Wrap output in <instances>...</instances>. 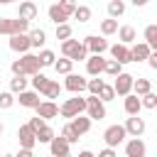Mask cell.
Segmentation results:
<instances>
[{"instance_id":"7bdbcfd3","label":"cell","mask_w":157,"mask_h":157,"mask_svg":"<svg viewBox=\"0 0 157 157\" xmlns=\"http://www.w3.org/2000/svg\"><path fill=\"white\" fill-rule=\"evenodd\" d=\"M44 83H47L44 76H34V86H37V88H44Z\"/></svg>"},{"instance_id":"d6986e66","label":"cell","mask_w":157,"mask_h":157,"mask_svg":"<svg viewBox=\"0 0 157 157\" xmlns=\"http://www.w3.org/2000/svg\"><path fill=\"white\" fill-rule=\"evenodd\" d=\"M52 152L54 155H61V157H66V140H54V145H52Z\"/></svg>"},{"instance_id":"ee69618b","label":"cell","mask_w":157,"mask_h":157,"mask_svg":"<svg viewBox=\"0 0 157 157\" xmlns=\"http://www.w3.org/2000/svg\"><path fill=\"white\" fill-rule=\"evenodd\" d=\"M98 157H115V152H113V150H103Z\"/></svg>"},{"instance_id":"ba28073f","label":"cell","mask_w":157,"mask_h":157,"mask_svg":"<svg viewBox=\"0 0 157 157\" xmlns=\"http://www.w3.org/2000/svg\"><path fill=\"white\" fill-rule=\"evenodd\" d=\"M71 10H74V5H61V7H52V10H49V15H52V20L61 22V20H64Z\"/></svg>"},{"instance_id":"7dc6e473","label":"cell","mask_w":157,"mask_h":157,"mask_svg":"<svg viewBox=\"0 0 157 157\" xmlns=\"http://www.w3.org/2000/svg\"><path fill=\"white\" fill-rule=\"evenodd\" d=\"M0 130H2V125H0Z\"/></svg>"},{"instance_id":"83f0119b","label":"cell","mask_w":157,"mask_h":157,"mask_svg":"<svg viewBox=\"0 0 157 157\" xmlns=\"http://www.w3.org/2000/svg\"><path fill=\"white\" fill-rule=\"evenodd\" d=\"M105 71H108V74H120V64H118V61H108V64H105Z\"/></svg>"},{"instance_id":"7c38bea8","label":"cell","mask_w":157,"mask_h":157,"mask_svg":"<svg viewBox=\"0 0 157 157\" xmlns=\"http://www.w3.org/2000/svg\"><path fill=\"white\" fill-rule=\"evenodd\" d=\"M128 130H130L132 135H140V132L145 130V123H142L140 118H130V120H128Z\"/></svg>"},{"instance_id":"ac0fdd59","label":"cell","mask_w":157,"mask_h":157,"mask_svg":"<svg viewBox=\"0 0 157 157\" xmlns=\"http://www.w3.org/2000/svg\"><path fill=\"white\" fill-rule=\"evenodd\" d=\"M66 86H69L71 91H81V88L86 86V81H83V78H78V76H69V81H66Z\"/></svg>"},{"instance_id":"60d3db41","label":"cell","mask_w":157,"mask_h":157,"mask_svg":"<svg viewBox=\"0 0 157 157\" xmlns=\"http://www.w3.org/2000/svg\"><path fill=\"white\" fill-rule=\"evenodd\" d=\"M10 103H12V98H10L7 93H2V96H0V108H7Z\"/></svg>"},{"instance_id":"b9f144b4","label":"cell","mask_w":157,"mask_h":157,"mask_svg":"<svg viewBox=\"0 0 157 157\" xmlns=\"http://www.w3.org/2000/svg\"><path fill=\"white\" fill-rule=\"evenodd\" d=\"M76 15H78V20H88V15H91V12H88L86 7H78V10H76Z\"/></svg>"},{"instance_id":"d590c367","label":"cell","mask_w":157,"mask_h":157,"mask_svg":"<svg viewBox=\"0 0 157 157\" xmlns=\"http://www.w3.org/2000/svg\"><path fill=\"white\" fill-rule=\"evenodd\" d=\"M69 34H71V29H69V27H59V29H56V37H59V39H66Z\"/></svg>"},{"instance_id":"7a4b0ae2","label":"cell","mask_w":157,"mask_h":157,"mask_svg":"<svg viewBox=\"0 0 157 157\" xmlns=\"http://www.w3.org/2000/svg\"><path fill=\"white\" fill-rule=\"evenodd\" d=\"M37 66H39V59H37V56H25V59L17 61L12 69H15L17 74H25V71H34Z\"/></svg>"},{"instance_id":"44dd1931","label":"cell","mask_w":157,"mask_h":157,"mask_svg":"<svg viewBox=\"0 0 157 157\" xmlns=\"http://www.w3.org/2000/svg\"><path fill=\"white\" fill-rule=\"evenodd\" d=\"M88 47H91L93 52H103V49H105V42L98 39V37H88Z\"/></svg>"},{"instance_id":"ab89813d","label":"cell","mask_w":157,"mask_h":157,"mask_svg":"<svg viewBox=\"0 0 157 157\" xmlns=\"http://www.w3.org/2000/svg\"><path fill=\"white\" fill-rule=\"evenodd\" d=\"M113 93H115V91H113L110 86H103V88H101V96H103V98H113Z\"/></svg>"},{"instance_id":"52a82bcc","label":"cell","mask_w":157,"mask_h":157,"mask_svg":"<svg viewBox=\"0 0 157 157\" xmlns=\"http://www.w3.org/2000/svg\"><path fill=\"white\" fill-rule=\"evenodd\" d=\"M88 113H91V118H96V120H101V118L105 115V110H103V105L98 103V98H88Z\"/></svg>"},{"instance_id":"836d02e7","label":"cell","mask_w":157,"mask_h":157,"mask_svg":"<svg viewBox=\"0 0 157 157\" xmlns=\"http://www.w3.org/2000/svg\"><path fill=\"white\" fill-rule=\"evenodd\" d=\"M39 140H42V142L52 140V130H49V128H42V130H39Z\"/></svg>"},{"instance_id":"1f68e13d","label":"cell","mask_w":157,"mask_h":157,"mask_svg":"<svg viewBox=\"0 0 157 157\" xmlns=\"http://www.w3.org/2000/svg\"><path fill=\"white\" fill-rule=\"evenodd\" d=\"M147 108H155V103H157V96H152V93H145V101H142Z\"/></svg>"},{"instance_id":"4dcf8cb0","label":"cell","mask_w":157,"mask_h":157,"mask_svg":"<svg viewBox=\"0 0 157 157\" xmlns=\"http://www.w3.org/2000/svg\"><path fill=\"white\" fill-rule=\"evenodd\" d=\"M42 42H44V32H42V29L32 32V44H42Z\"/></svg>"},{"instance_id":"e0dca14e","label":"cell","mask_w":157,"mask_h":157,"mask_svg":"<svg viewBox=\"0 0 157 157\" xmlns=\"http://www.w3.org/2000/svg\"><path fill=\"white\" fill-rule=\"evenodd\" d=\"M27 44H29V42H27V37H20V34H15V37H12V42H10V47H12V49H20V52H22V49H27Z\"/></svg>"},{"instance_id":"8d00e7d4","label":"cell","mask_w":157,"mask_h":157,"mask_svg":"<svg viewBox=\"0 0 157 157\" xmlns=\"http://www.w3.org/2000/svg\"><path fill=\"white\" fill-rule=\"evenodd\" d=\"M56 69H59V71H69V69H71V61H69V59H61V61L56 64Z\"/></svg>"},{"instance_id":"2e32d148","label":"cell","mask_w":157,"mask_h":157,"mask_svg":"<svg viewBox=\"0 0 157 157\" xmlns=\"http://www.w3.org/2000/svg\"><path fill=\"white\" fill-rule=\"evenodd\" d=\"M145 37H147V44H150V47H157V27H155V25H150V27L145 29Z\"/></svg>"},{"instance_id":"603a6c76","label":"cell","mask_w":157,"mask_h":157,"mask_svg":"<svg viewBox=\"0 0 157 157\" xmlns=\"http://www.w3.org/2000/svg\"><path fill=\"white\" fill-rule=\"evenodd\" d=\"M71 128H74L76 132H86V130H88V120H86V118H78V120H76Z\"/></svg>"},{"instance_id":"74e56055","label":"cell","mask_w":157,"mask_h":157,"mask_svg":"<svg viewBox=\"0 0 157 157\" xmlns=\"http://www.w3.org/2000/svg\"><path fill=\"white\" fill-rule=\"evenodd\" d=\"M22 88H25V78H20V76H17V78L12 81V91H22Z\"/></svg>"},{"instance_id":"7402d4cb","label":"cell","mask_w":157,"mask_h":157,"mask_svg":"<svg viewBox=\"0 0 157 157\" xmlns=\"http://www.w3.org/2000/svg\"><path fill=\"white\" fill-rule=\"evenodd\" d=\"M20 103H22V105H39V101H37V96H34V93H22Z\"/></svg>"},{"instance_id":"6da1fadb","label":"cell","mask_w":157,"mask_h":157,"mask_svg":"<svg viewBox=\"0 0 157 157\" xmlns=\"http://www.w3.org/2000/svg\"><path fill=\"white\" fill-rule=\"evenodd\" d=\"M123 137H125V128H120V125H113V128L105 130V142L110 147H115L118 142H123Z\"/></svg>"},{"instance_id":"30bf717a","label":"cell","mask_w":157,"mask_h":157,"mask_svg":"<svg viewBox=\"0 0 157 157\" xmlns=\"http://www.w3.org/2000/svg\"><path fill=\"white\" fill-rule=\"evenodd\" d=\"M142 155H145V145L140 140H132L128 145V157H142Z\"/></svg>"},{"instance_id":"f1b7e54d","label":"cell","mask_w":157,"mask_h":157,"mask_svg":"<svg viewBox=\"0 0 157 157\" xmlns=\"http://www.w3.org/2000/svg\"><path fill=\"white\" fill-rule=\"evenodd\" d=\"M44 93H47V96H56V93H59V86H56V83H44Z\"/></svg>"},{"instance_id":"8fae6325","label":"cell","mask_w":157,"mask_h":157,"mask_svg":"<svg viewBox=\"0 0 157 157\" xmlns=\"http://www.w3.org/2000/svg\"><path fill=\"white\" fill-rule=\"evenodd\" d=\"M110 52H113V56L118 59V64H120V61H130V52H128L125 47H118V44H115Z\"/></svg>"},{"instance_id":"d6a6232c","label":"cell","mask_w":157,"mask_h":157,"mask_svg":"<svg viewBox=\"0 0 157 157\" xmlns=\"http://www.w3.org/2000/svg\"><path fill=\"white\" fill-rule=\"evenodd\" d=\"M52 61H54V54H52V52H44V54L39 56V64H52Z\"/></svg>"},{"instance_id":"3957f363","label":"cell","mask_w":157,"mask_h":157,"mask_svg":"<svg viewBox=\"0 0 157 157\" xmlns=\"http://www.w3.org/2000/svg\"><path fill=\"white\" fill-rule=\"evenodd\" d=\"M83 105H86V101H83V98H71V101H69V103H66V105L61 108V113L71 118V115L81 113V110H83Z\"/></svg>"},{"instance_id":"f35d334b","label":"cell","mask_w":157,"mask_h":157,"mask_svg":"<svg viewBox=\"0 0 157 157\" xmlns=\"http://www.w3.org/2000/svg\"><path fill=\"white\" fill-rule=\"evenodd\" d=\"M88 88H91V93H98V91L103 88V83H101V81L96 78V81H91V83H88Z\"/></svg>"},{"instance_id":"8992f818","label":"cell","mask_w":157,"mask_h":157,"mask_svg":"<svg viewBox=\"0 0 157 157\" xmlns=\"http://www.w3.org/2000/svg\"><path fill=\"white\" fill-rule=\"evenodd\" d=\"M64 54H69L71 59H83V47L76 42H64Z\"/></svg>"},{"instance_id":"bcb514c9","label":"cell","mask_w":157,"mask_h":157,"mask_svg":"<svg viewBox=\"0 0 157 157\" xmlns=\"http://www.w3.org/2000/svg\"><path fill=\"white\" fill-rule=\"evenodd\" d=\"M78 157H93V155H91V152H81Z\"/></svg>"},{"instance_id":"5bb4252c","label":"cell","mask_w":157,"mask_h":157,"mask_svg":"<svg viewBox=\"0 0 157 157\" xmlns=\"http://www.w3.org/2000/svg\"><path fill=\"white\" fill-rule=\"evenodd\" d=\"M37 108H39V115H42V118L56 115V105H54V103H42V105H37Z\"/></svg>"},{"instance_id":"484cf974","label":"cell","mask_w":157,"mask_h":157,"mask_svg":"<svg viewBox=\"0 0 157 157\" xmlns=\"http://www.w3.org/2000/svg\"><path fill=\"white\" fill-rule=\"evenodd\" d=\"M34 12H37V10H34V5H22V17H27V20H29V17H34Z\"/></svg>"},{"instance_id":"d4e9b609","label":"cell","mask_w":157,"mask_h":157,"mask_svg":"<svg viewBox=\"0 0 157 157\" xmlns=\"http://www.w3.org/2000/svg\"><path fill=\"white\" fill-rule=\"evenodd\" d=\"M76 137H78V132H76L71 125H69V128H64V140H66V142H74Z\"/></svg>"},{"instance_id":"c3c4849f","label":"cell","mask_w":157,"mask_h":157,"mask_svg":"<svg viewBox=\"0 0 157 157\" xmlns=\"http://www.w3.org/2000/svg\"><path fill=\"white\" fill-rule=\"evenodd\" d=\"M66 157H69V155H66Z\"/></svg>"},{"instance_id":"cb8c5ba5","label":"cell","mask_w":157,"mask_h":157,"mask_svg":"<svg viewBox=\"0 0 157 157\" xmlns=\"http://www.w3.org/2000/svg\"><path fill=\"white\" fill-rule=\"evenodd\" d=\"M135 88H137V93H147V91H150V81L137 78V81H135Z\"/></svg>"},{"instance_id":"f6af8a7d","label":"cell","mask_w":157,"mask_h":157,"mask_svg":"<svg viewBox=\"0 0 157 157\" xmlns=\"http://www.w3.org/2000/svg\"><path fill=\"white\" fill-rule=\"evenodd\" d=\"M20 157H32V155H29V152L25 150V152H20Z\"/></svg>"},{"instance_id":"9a60e30c","label":"cell","mask_w":157,"mask_h":157,"mask_svg":"<svg viewBox=\"0 0 157 157\" xmlns=\"http://www.w3.org/2000/svg\"><path fill=\"white\" fill-rule=\"evenodd\" d=\"M20 140H22L25 147H32V142H34V137H32V128H22V130H20Z\"/></svg>"},{"instance_id":"4316f807","label":"cell","mask_w":157,"mask_h":157,"mask_svg":"<svg viewBox=\"0 0 157 157\" xmlns=\"http://www.w3.org/2000/svg\"><path fill=\"white\" fill-rule=\"evenodd\" d=\"M120 37H123L125 42H130V39L135 37V32H132V27H123V29H120Z\"/></svg>"},{"instance_id":"5b68a950","label":"cell","mask_w":157,"mask_h":157,"mask_svg":"<svg viewBox=\"0 0 157 157\" xmlns=\"http://www.w3.org/2000/svg\"><path fill=\"white\" fill-rule=\"evenodd\" d=\"M130 86H132V76H130V74H118V78H115V91H118V93H128Z\"/></svg>"},{"instance_id":"f546056e","label":"cell","mask_w":157,"mask_h":157,"mask_svg":"<svg viewBox=\"0 0 157 157\" xmlns=\"http://www.w3.org/2000/svg\"><path fill=\"white\" fill-rule=\"evenodd\" d=\"M108 10H110V15H120L123 12V2H110Z\"/></svg>"},{"instance_id":"e575fe53","label":"cell","mask_w":157,"mask_h":157,"mask_svg":"<svg viewBox=\"0 0 157 157\" xmlns=\"http://www.w3.org/2000/svg\"><path fill=\"white\" fill-rule=\"evenodd\" d=\"M103 32H105V34H108V32H115V22H113V20H105V22H103Z\"/></svg>"},{"instance_id":"277c9868","label":"cell","mask_w":157,"mask_h":157,"mask_svg":"<svg viewBox=\"0 0 157 157\" xmlns=\"http://www.w3.org/2000/svg\"><path fill=\"white\" fill-rule=\"evenodd\" d=\"M27 20H0V32H22Z\"/></svg>"},{"instance_id":"4fadbf2b","label":"cell","mask_w":157,"mask_h":157,"mask_svg":"<svg viewBox=\"0 0 157 157\" xmlns=\"http://www.w3.org/2000/svg\"><path fill=\"white\" fill-rule=\"evenodd\" d=\"M103 69H105V61H103L101 56H93V59L88 61V71H91V74H98V71H103Z\"/></svg>"},{"instance_id":"9c48e42d","label":"cell","mask_w":157,"mask_h":157,"mask_svg":"<svg viewBox=\"0 0 157 157\" xmlns=\"http://www.w3.org/2000/svg\"><path fill=\"white\" fill-rule=\"evenodd\" d=\"M147 54H150V47H145V44H137V47L130 52V61H140V59H147Z\"/></svg>"},{"instance_id":"ffe728a7","label":"cell","mask_w":157,"mask_h":157,"mask_svg":"<svg viewBox=\"0 0 157 157\" xmlns=\"http://www.w3.org/2000/svg\"><path fill=\"white\" fill-rule=\"evenodd\" d=\"M125 110L135 115V113L140 110V98H125Z\"/></svg>"}]
</instances>
